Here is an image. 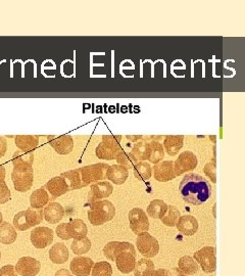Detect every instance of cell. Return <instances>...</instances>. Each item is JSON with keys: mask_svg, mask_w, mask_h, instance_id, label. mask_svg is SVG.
I'll return each mask as SVG.
<instances>
[{"mask_svg": "<svg viewBox=\"0 0 245 276\" xmlns=\"http://www.w3.org/2000/svg\"><path fill=\"white\" fill-rule=\"evenodd\" d=\"M179 191L182 199L191 206L204 204L211 196L210 183L202 176L194 173L185 175L180 182Z\"/></svg>", "mask_w": 245, "mask_h": 276, "instance_id": "1", "label": "cell"}, {"mask_svg": "<svg viewBox=\"0 0 245 276\" xmlns=\"http://www.w3.org/2000/svg\"><path fill=\"white\" fill-rule=\"evenodd\" d=\"M114 261L117 269L124 274L131 273L136 265V251L132 243L117 241Z\"/></svg>", "mask_w": 245, "mask_h": 276, "instance_id": "2", "label": "cell"}, {"mask_svg": "<svg viewBox=\"0 0 245 276\" xmlns=\"http://www.w3.org/2000/svg\"><path fill=\"white\" fill-rule=\"evenodd\" d=\"M115 208L111 202L107 200L96 201L90 204V209L87 212L88 220L94 226L102 225L113 219Z\"/></svg>", "mask_w": 245, "mask_h": 276, "instance_id": "3", "label": "cell"}, {"mask_svg": "<svg viewBox=\"0 0 245 276\" xmlns=\"http://www.w3.org/2000/svg\"><path fill=\"white\" fill-rule=\"evenodd\" d=\"M121 136L120 135H103L102 142L95 150V155L100 160L110 161L114 160L122 149L120 147Z\"/></svg>", "mask_w": 245, "mask_h": 276, "instance_id": "4", "label": "cell"}, {"mask_svg": "<svg viewBox=\"0 0 245 276\" xmlns=\"http://www.w3.org/2000/svg\"><path fill=\"white\" fill-rule=\"evenodd\" d=\"M44 220L43 210L28 208L26 211L19 212L14 218V227L20 231H26L31 227H35Z\"/></svg>", "mask_w": 245, "mask_h": 276, "instance_id": "5", "label": "cell"}, {"mask_svg": "<svg viewBox=\"0 0 245 276\" xmlns=\"http://www.w3.org/2000/svg\"><path fill=\"white\" fill-rule=\"evenodd\" d=\"M12 179L17 191L26 192L30 190L34 181L33 167H14Z\"/></svg>", "mask_w": 245, "mask_h": 276, "instance_id": "6", "label": "cell"}, {"mask_svg": "<svg viewBox=\"0 0 245 276\" xmlns=\"http://www.w3.org/2000/svg\"><path fill=\"white\" fill-rule=\"evenodd\" d=\"M108 167L109 166L107 164L98 163V164H93V165L84 166L82 168H79L84 186L86 187L90 183L99 182V181L105 179Z\"/></svg>", "mask_w": 245, "mask_h": 276, "instance_id": "7", "label": "cell"}, {"mask_svg": "<svg viewBox=\"0 0 245 276\" xmlns=\"http://www.w3.org/2000/svg\"><path fill=\"white\" fill-rule=\"evenodd\" d=\"M136 245L139 253L145 258H154L160 252V243L158 239L148 232L138 234L136 238Z\"/></svg>", "mask_w": 245, "mask_h": 276, "instance_id": "8", "label": "cell"}, {"mask_svg": "<svg viewBox=\"0 0 245 276\" xmlns=\"http://www.w3.org/2000/svg\"><path fill=\"white\" fill-rule=\"evenodd\" d=\"M194 260L198 263L204 273H212L217 269L216 249L213 246H204L194 253Z\"/></svg>", "mask_w": 245, "mask_h": 276, "instance_id": "9", "label": "cell"}, {"mask_svg": "<svg viewBox=\"0 0 245 276\" xmlns=\"http://www.w3.org/2000/svg\"><path fill=\"white\" fill-rule=\"evenodd\" d=\"M129 223L131 230L135 234H140L143 232H148L149 221L147 214L140 208H134L129 212Z\"/></svg>", "mask_w": 245, "mask_h": 276, "instance_id": "10", "label": "cell"}, {"mask_svg": "<svg viewBox=\"0 0 245 276\" xmlns=\"http://www.w3.org/2000/svg\"><path fill=\"white\" fill-rule=\"evenodd\" d=\"M198 161L196 156L189 151H186L177 158L174 164V170L176 176H180L186 172L192 171L197 167Z\"/></svg>", "mask_w": 245, "mask_h": 276, "instance_id": "11", "label": "cell"}, {"mask_svg": "<svg viewBox=\"0 0 245 276\" xmlns=\"http://www.w3.org/2000/svg\"><path fill=\"white\" fill-rule=\"evenodd\" d=\"M31 242L36 249H45L53 241V230L49 227H35L30 234Z\"/></svg>", "mask_w": 245, "mask_h": 276, "instance_id": "12", "label": "cell"}, {"mask_svg": "<svg viewBox=\"0 0 245 276\" xmlns=\"http://www.w3.org/2000/svg\"><path fill=\"white\" fill-rule=\"evenodd\" d=\"M15 268L21 276H36L40 272L41 263L35 258L23 257L18 261Z\"/></svg>", "mask_w": 245, "mask_h": 276, "instance_id": "13", "label": "cell"}, {"mask_svg": "<svg viewBox=\"0 0 245 276\" xmlns=\"http://www.w3.org/2000/svg\"><path fill=\"white\" fill-rule=\"evenodd\" d=\"M113 191V186L107 181L95 182L91 185L88 194V203L91 204L96 201H101L108 198Z\"/></svg>", "mask_w": 245, "mask_h": 276, "instance_id": "14", "label": "cell"}, {"mask_svg": "<svg viewBox=\"0 0 245 276\" xmlns=\"http://www.w3.org/2000/svg\"><path fill=\"white\" fill-rule=\"evenodd\" d=\"M48 143L59 155H69L74 150V141L69 135L48 136Z\"/></svg>", "mask_w": 245, "mask_h": 276, "instance_id": "15", "label": "cell"}, {"mask_svg": "<svg viewBox=\"0 0 245 276\" xmlns=\"http://www.w3.org/2000/svg\"><path fill=\"white\" fill-rule=\"evenodd\" d=\"M43 187L49 194L51 201H54L55 199L66 195L68 191H70V188H69L67 181L62 175L51 178L48 182H46V184Z\"/></svg>", "mask_w": 245, "mask_h": 276, "instance_id": "16", "label": "cell"}, {"mask_svg": "<svg viewBox=\"0 0 245 276\" xmlns=\"http://www.w3.org/2000/svg\"><path fill=\"white\" fill-rule=\"evenodd\" d=\"M156 180L160 182H168L176 178L174 163L172 161H164L155 165L152 168Z\"/></svg>", "mask_w": 245, "mask_h": 276, "instance_id": "17", "label": "cell"}, {"mask_svg": "<svg viewBox=\"0 0 245 276\" xmlns=\"http://www.w3.org/2000/svg\"><path fill=\"white\" fill-rule=\"evenodd\" d=\"M94 262L88 257H76L70 264L72 273L76 276H89L93 268Z\"/></svg>", "mask_w": 245, "mask_h": 276, "instance_id": "18", "label": "cell"}, {"mask_svg": "<svg viewBox=\"0 0 245 276\" xmlns=\"http://www.w3.org/2000/svg\"><path fill=\"white\" fill-rule=\"evenodd\" d=\"M176 227L178 231L186 236L194 235L198 230V221L195 217L191 215L180 216L177 221Z\"/></svg>", "mask_w": 245, "mask_h": 276, "instance_id": "19", "label": "cell"}, {"mask_svg": "<svg viewBox=\"0 0 245 276\" xmlns=\"http://www.w3.org/2000/svg\"><path fill=\"white\" fill-rule=\"evenodd\" d=\"M65 216V209L64 207L58 204L51 202L43 210V218L46 222L50 224L58 223Z\"/></svg>", "mask_w": 245, "mask_h": 276, "instance_id": "20", "label": "cell"}, {"mask_svg": "<svg viewBox=\"0 0 245 276\" xmlns=\"http://www.w3.org/2000/svg\"><path fill=\"white\" fill-rule=\"evenodd\" d=\"M129 176V172L124 167L119 165L109 166L106 172V178L115 185L124 184Z\"/></svg>", "mask_w": 245, "mask_h": 276, "instance_id": "21", "label": "cell"}, {"mask_svg": "<svg viewBox=\"0 0 245 276\" xmlns=\"http://www.w3.org/2000/svg\"><path fill=\"white\" fill-rule=\"evenodd\" d=\"M184 145V136L183 135H168L165 137L164 148L168 155L176 156L180 153Z\"/></svg>", "mask_w": 245, "mask_h": 276, "instance_id": "22", "label": "cell"}, {"mask_svg": "<svg viewBox=\"0 0 245 276\" xmlns=\"http://www.w3.org/2000/svg\"><path fill=\"white\" fill-rule=\"evenodd\" d=\"M69 257V250L63 242L54 243L49 250V259L54 264H64L68 261Z\"/></svg>", "mask_w": 245, "mask_h": 276, "instance_id": "23", "label": "cell"}, {"mask_svg": "<svg viewBox=\"0 0 245 276\" xmlns=\"http://www.w3.org/2000/svg\"><path fill=\"white\" fill-rule=\"evenodd\" d=\"M15 144L23 152H33L38 148L39 140L33 135H18L15 137Z\"/></svg>", "mask_w": 245, "mask_h": 276, "instance_id": "24", "label": "cell"}, {"mask_svg": "<svg viewBox=\"0 0 245 276\" xmlns=\"http://www.w3.org/2000/svg\"><path fill=\"white\" fill-rule=\"evenodd\" d=\"M68 230L71 238L74 239H82L86 237L88 233L87 225L81 219H72L70 222L67 223Z\"/></svg>", "mask_w": 245, "mask_h": 276, "instance_id": "25", "label": "cell"}, {"mask_svg": "<svg viewBox=\"0 0 245 276\" xmlns=\"http://www.w3.org/2000/svg\"><path fill=\"white\" fill-rule=\"evenodd\" d=\"M49 203H51V198L43 186L41 188L34 190L30 197L31 208L34 209H42Z\"/></svg>", "mask_w": 245, "mask_h": 276, "instance_id": "26", "label": "cell"}, {"mask_svg": "<svg viewBox=\"0 0 245 276\" xmlns=\"http://www.w3.org/2000/svg\"><path fill=\"white\" fill-rule=\"evenodd\" d=\"M16 228L9 222H3L0 224V243L12 244L17 240Z\"/></svg>", "mask_w": 245, "mask_h": 276, "instance_id": "27", "label": "cell"}, {"mask_svg": "<svg viewBox=\"0 0 245 276\" xmlns=\"http://www.w3.org/2000/svg\"><path fill=\"white\" fill-rule=\"evenodd\" d=\"M62 176L66 179L70 190H77V189L85 187L82 180L81 172L79 169L65 172L62 174Z\"/></svg>", "mask_w": 245, "mask_h": 276, "instance_id": "28", "label": "cell"}, {"mask_svg": "<svg viewBox=\"0 0 245 276\" xmlns=\"http://www.w3.org/2000/svg\"><path fill=\"white\" fill-rule=\"evenodd\" d=\"M34 162L33 152L17 151L13 155L14 167H32Z\"/></svg>", "mask_w": 245, "mask_h": 276, "instance_id": "29", "label": "cell"}, {"mask_svg": "<svg viewBox=\"0 0 245 276\" xmlns=\"http://www.w3.org/2000/svg\"><path fill=\"white\" fill-rule=\"evenodd\" d=\"M178 269L182 274L185 275H193L198 272V264L196 261L189 257V256H184L182 257L179 262H178Z\"/></svg>", "mask_w": 245, "mask_h": 276, "instance_id": "30", "label": "cell"}, {"mask_svg": "<svg viewBox=\"0 0 245 276\" xmlns=\"http://www.w3.org/2000/svg\"><path fill=\"white\" fill-rule=\"evenodd\" d=\"M167 211L168 205L162 200H155L147 207V214L154 219H162Z\"/></svg>", "mask_w": 245, "mask_h": 276, "instance_id": "31", "label": "cell"}, {"mask_svg": "<svg viewBox=\"0 0 245 276\" xmlns=\"http://www.w3.org/2000/svg\"><path fill=\"white\" fill-rule=\"evenodd\" d=\"M155 270L154 262L147 258H142L136 262L133 271L135 276H150Z\"/></svg>", "mask_w": 245, "mask_h": 276, "instance_id": "32", "label": "cell"}, {"mask_svg": "<svg viewBox=\"0 0 245 276\" xmlns=\"http://www.w3.org/2000/svg\"><path fill=\"white\" fill-rule=\"evenodd\" d=\"M131 154L137 161H147L149 155V143L142 138L141 141L135 143L131 150Z\"/></svg>", "mask_w": 245, "mask_h": 276, "instance_id": "33", "label": "cell"}, {"mask_svg": "<svg viewBox=\"0 0 245 276\" xmlns=\"http://www.w3.org/2000/svg\"><path fill=\"white\" fill-rule=\"evenodd\" d=\"M148 143H149V155L147 161L156 165L164 160L165 157L164 147L158 141H151Z\"/></svg>", "mask_w": 245, "mask_h": 276, "instance_id": "34", "label": "cell"}, {"mask_svg": "<svg viewBox=\"0 0 245 276\" xmlns=\"http://www.w3.org/2000/svg\"><path fill=\"white\" fill-rule=\"evenodd\" d=\"M115 160H116V162L118 163L119 166L124 167L127 170L133 169L134 166L138 163V161L134 158V156L131 153L125 152L124 149H121L119 151V153L117 154Z\"/></svg>", "mask_w": 245, "mask_h": 276, "instance_id": "35", "label": "cell"}, {"mask_svg": "<svg viewBox=\"0 0 245 276\" xmlns=\"http://www.w3.org/2000/svg\"><path fill=\"white\" fill-rule=\"evenodd\" d=\"M134 175L140 181H147L150 179L152 174L151 166L146 162H139L137 163L134 168Z\"/></svg>", "mask_w": 245, "mask_h": 276, "instance_id": "36", "label": "cell"}, {"mask_svg": "<svg viewBox=\"0 0 245 276\" xmlns=\"http://www.w3.org/2000/svg\"><path fill=\"white\" fill-rule=\"evenodd\" d=\"M71 249L76 255L86 254L91 249V241L87 236L82 239H74V241L71 243Z\"/></svg>", "mask_w": 245, "mask_h": 276, "instance_id": "37", "label": "cell"}, {"mask_svg": "<svg viewBox=\"0 0 245 276\" xmlns=\"http://www.w3.org/2000/svg\"><path fill=\"white\" fill-rule=\"evenodd\" d=\"M179 218H180V211L175 206H168V211L161 220L165 225L169 227H174L176 226Z\"/></svg>", "mask_w": 245, "mask_h": 276, "instance_id": "38", "label": "cell"}, {"mask_svg": "<svg viewBox=\"0 0 245 276\" xmlns=\"http://www.w3.org/2000/svg\"><path fill=\"white\" fill-rule=\"evenodd\" d=\"M112 268L108 262H97L93 265L92 276H111Z\"/></svg>", "mask_w": 245, "mask_h": 276, "instance_id": "39", "label": "cell"}, {"mask_svg": "<svg viewBox=\"0 0 245 276\" xmlns=\"http://www.w3.org/2000/svg\"><path fill=\"white\" fill-rule=\"evenodd\" d=\"M11 190L5 181H0V205L6 204L11 200Z\"/></svg>", "mask_w": 245, "mask_h": 276, "instance_id": "40", "label": "cell"}, {"mask_svg": "<svg viewBox=\"0 0 245 276\" xmlns=\"http://www.w3.org/2000/svg\"><path fill=\"white\" fill-rule=\"evenodd\" d=\"M203 172L213 183L217 182V173H216V163L215 162L207 163L203 168Z\"/></svg>", "mask_w": 245, "mask_h": 276, "instance_id": "41", "label": "cell"}, {"mask_svg": "<svg viewBox=\"0 0 245 276\" xmlns=\"http://www.w3.org/2000/svg\"><path fill=\"white\" fill-rule=\"evenodd\" d=\"M57 236L64 240H69L71 239L70 237V234H69V230H68V225L67 223H62L59 224L57 227H56V230H55Z\"/></svg>", "mask_w": 245, "mask_h": 276, "instance_id": "42", "label": "cell"}, {"mask_svg": "<svg viewBox=\"0 0 245 276\" xmlns=\"http://www.w3.org/2000/svg\"><path fill=\"white\" fill-rule=\"evenodd\" d=\"M0 276H18L15 266L6 265L3 268H0Z\"/></svg>", "mask_w": 245, "mask_h": 276, "instance_id": "43", "label": "cell"}, {"mask_svg": "<svg viewBox=\"0 0 245 276\" xmlns=\"http://www.w3.org/2000/svg\"><path fill=\"white\" fill-rule=\"evenodd\" d=\"M150 276H175L173 274L172 271L170 270H167V269H158V270H155L154 273L150 275Z\"/></svg>", "mask_w": 245, "mask_h": 276, "instance_id": "44", "label": "cell"}, {"mask_svg": "<svg viewBox=\"0 0 245 276\" xmlns=\"http://www.w3.org/2000/svg\"><path fill=\"white\" fill-rule=\"evenodd\" d=\"M7 149H8V143L6 141V138L0 136V159H2L6 155Z\"/></svg>", "mask_w": 245, "mask_h": 276, "instance_id": "45", "label": "cell"}, {"mask_svg": "<svg viewBox=\"0 0 245 276\" xmlns=\"http://www.w3.org/2000/svg\"><path fill=\"white\" fill-rule=\"evenodd\" d=\"M126 138H127L128 141H130L132 143H137V142H139V141L142 140L143 136L142 135H133V136L128 135V136H126Z\"/></svg>", "mask_w": 245, "mask_h": 276, "instance_id": "46", "label": "cell"}, {"mask_svg": "<svg viewBox=\"0 0 245 276\" xmlns=\"http://www.w3.org/2000/svg\"><path fill=\"white\" fill-rule=\"evenodd\" d=\"M54 276H73V275L71 274V272L69 270H67V269H60V270H58V271L55 272Z\"/></svg>", "mask_w": 245, "mask_h": 276, "instance_id": "47", "label": "cell"}, {"mask_svg": "<svg viewBox=\"0 0 245 276\" xmlns=\"http://www.w3.org/2000/svg\"><path fill=\"white\" fill-rule=\"evenodd\" d=\"M6 178V169L3 165H0V181H5Z\"/></svg>", "mask_w": 245, "mask_h": 276, "instance_id": "48", "label": "cell"}, {"mask_svg": "<svg viewBox=\"0 0 245 276\" xmlns=\"http://www.w3.org/2000/svg\"><path fill=\"white\" fill-rule=\"evenodd\" d=\"M3 220H4V218H3V213L0 212V224L3 223Z\"/></svg>", "mask_w": 245, "mask_h": 276, "instance_id": "49", "label": "cell"}, {"mask_svg": "<svg viewBox=\"0 0 245 276\" xmlns=\"http://www.w3.org/2000/svg\"><path fill=\"white\" fill-rule=\"evenodd\" d=\"M175 276H187V275H185V274H182V273L180 272L179 274H177V275H175Z\"/></svg>", "mask_w": 245, "mask_h": 276, "instance_id": "50", "label": "cell"}, {"mask_svg": "<svg viewBox=\"0 0 245 276\" xmlns=\"http://www.w3.org/2000/svg\"><path fill=\"white\" fill-rule=\"evenodd\" d=\"M0 260H2V252H0Z\"/></svg>", "mask_w": 245, "mask_h": 276, "instance_id": "51", "label": "cell"}]
</instances>
